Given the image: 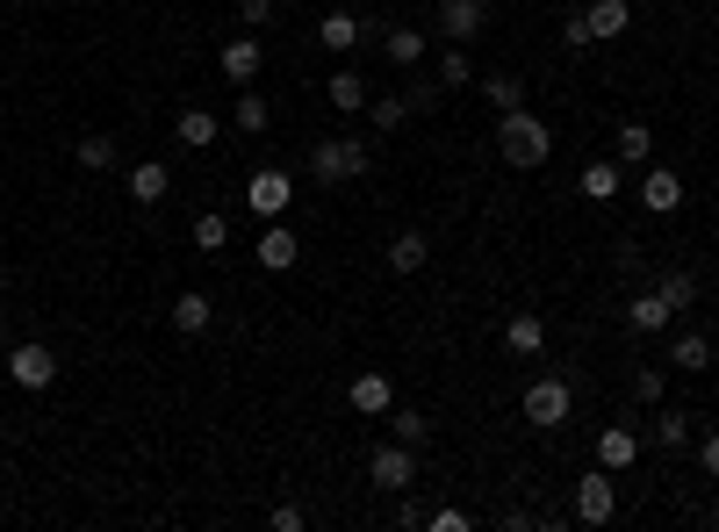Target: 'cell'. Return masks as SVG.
Masks as SVG:
<instances>
[{
  "instance_id": "484cf974",
  "label": "cell",
  "mask_w": 719,
  "mask_h": 532,
  "mask_svg": "<svg viewBox=\"0 0 719 532\" xmlns=\"http://www.w3.org/2000/svg\"><path fill=\"white\" fill-rule=\"evenodd\" d=\"M173 137H180L188 151H209V144H217V116H209V109H180Z\"/></svg>"
},
{
  "instance_id": "8992f818",
  "label": "cell",
  "mask_w": 719,
  "mask_h": 532,
  "mask_svg": "<svg viewBox=\"0 0 719 532\" xmlns=\"http://www.w3.org/2000/svg\"><path fill=\"white\" fill-rule=\"evenodd\" d=\"M288 202H296V180H288L281 165H259V173L244 180V209H252V217L281 223V217H288Z\"/></svg>"
},
{
  "instance_id": "7a4b0ae2",
  "label": "cell",
  "mask_w": 719,
  "mask_h": 532,
  "mask_svg": "<svg viewBox=\"0 0 719 532\" xmlns=\"http://www.w3.org/2000/svg\"><path fill=\"white\" fill-rule=\"evenodd\" d=\"M367 165H375V151L360 144V137H317L310 144V180L317 188H346V180H360Z\"/></svg>"
},
{
  "instance_id": "d6a6232c",
  "label": "cell",
  "mask_w": 719,
  "mask_h": 532,
  "mask_svg": "<svg viewBox=\"0 0 719 532\" xmlns=\"http://www.w3.org/2000/svg\"><path fill=\"white\" fill-rule=\"evenodd\" d=\"M223 245H231V217H217V209L194 217V252H223Z\"/></svg>"
},
{
  "instance_id": "d6986e66",
  "label": "cell",
  "mask_w": 719,
  "mask_h": 532,
  "mask_svg": "<svg viewBox=\"0 0 719 532\" xmlns=\"http://www.w3.org/2000/svg\"><path fill=\"white\" fill-rule=\"evenodd\" d=\"M324 94H331V109H339V116H360V109H367V80H360L353 66H339V72H331V80H324Z\"/></svg>"
},
{
  "instance_id": "f35d334b",
  "label": "cell",
  "mask_w": 719,
  "mask_h": 532,
  "mask_svg": "<svg viewBox=\"0 0 719 532\" xmlns=\"http://www.w3.org/2000/svg\"><path fill=\"white\" fill-rule=\"evenodd\" d=\"M267 525H273V532H302V504H273Z\"/></svg>"
},
{
  "instance_id": "74e56055",
  "label": "cell",
  "mask_w": 719,
  "mask_h": 532,
  "mask_svg": "<svg viewBox=\"0 0 719 532\" xmlns=\"http://www.w3.org/2000/svg\"><path fill=\"white\" fill-rule=\"evenodd\" d=\"M425 525H432V532H468V511L439 504V511H425Z\"/></svg>"
},
{
  "instance_id": "4dcf8cb0",
  "label": "cell",
  "mask_w": 719,
  "mask_h": 532,
  "mask_svg": "<svg viewBox=\"0 0 719 532\" xmlns=\"http://www.w3.org/2000/svg\"><path fill=\"white\" fill-rule=\"evenodd\" d=\"M482 94H489V109H526V80H518V72H489L482 80Z\"/></svg>"
},
{
  "instance_id": "ffe728a7",
  "label": "cell",
  "mask_w": 719,
  "mask_h": 532,
  "mask_svg": "<svg viewBox=\"0 0 719 532\" xmlns=\"http://www.w3.org/2000/svg\"><path fill=\"white\" fill-rule=\"evenodd\" d=\"M633 461H640V439L626 432V424L598 432V468H611V475H619V468H633Z\"/></svg>"
},
{
  "instance_id": "7402d4cb",
  "label": "cell",
  "mask_w": 719,
  "mask_h": 532,
  "mask_svg": "<svg viewBox=\"0 0 719 532\" xmlns=\"http://www.w3.org/2000/svg\"><path fill=\"white\" fill-rule=\"evenodd\" d=\"M231 123H238V137H259L273 123V101L267 94H252V87H238V109H231Z\"/></svg>"
},
{
  "instance_id": "ab89813d",
  "label": "cell",
  "mask_w": 719,
  "mask_h": 532,
  "mask_svg": "<svg viewBox=\"0 0 719 532\" xmlns=\"http://www.w3.org/2000/svg\"><path fill=\"white\" fill-rule=\"evenodd\" d=\"M691 446H698V468H706V475L719 482V432H706V439H691Z\"/></svg>"
},
{
  "instance_id": "d590c367",
  "label": "cell",
  "mask_w": 719,
  "mask_h": 532,
  "mask_svg": "<svg viewBox=\"0 0 719 532\" xmlns=\"http://www.w3.org/2000/svg\"><path fill=\"white\" fill-rule=\"evenodd\" d=\"M633 397H640V403L655 410V403L669 397V374H662V368H640V374H633Z\"/></svg>"
},
{
  "instance_id": "7bdbcfd3",
  "label": "cell",
  "mask_w": 719,
  "mask_h": 532,
  "mask_svg": "<svg viewBox=\"0 0 719 532\" xmlns=\"http://www.w3.org/2000/svg\"><path fill=\"white\" fill-rule=\"evenodd\" d=\"M712 374H719V360H712Z\"/></svg>"
},
{
  "instance_id": "e0dca14e",
  "label": "cell",
  "mask_w": 719,
  "mask_h": 532,
  "mask_svg": "<svg viewBox=\"0 0 719 532\" xmlns=\"http://www.w3.org/2000/svg\"><path fill=\"white\" fill-rule=\"evenodd\" d=\"M503 345H511L518 360H532V353L547 345V317H540V310H518L511 324H503Z\"/></svg>"
},
{
  "instance_id": "4316f807",
  "label": "cell",
  "mask_w": 719,
  "mask_h": 532,
  "mask_svg": "<svg viewBox=\"0 0 719 532\" xmlns=\"http://www.w3.org/2000/svg\"><path fill=\"white\" fill-rule=\"evenodd\" d=\"M425 260H432V245H425L418 231L389 238V273H425Z\"/></svg>"
},
{
  "instance_id": "2e32d148",
  "label": "cell",
  "mask_w": 719,
  "mask_h": 532,
  "mask_svg": "<svg viewBox=\"0 0 719 532\" xmlns=\"http://www.w3.org/2000/svg\"><path fill=\"white\" fill-rule=\"evenodd\" d=\"M209 317H217V302H209L202 288L173 295V331H180V339H202V331H209Z\"/></svg>"
},
{
  "instance_id": "3957f363",
  "label": "cell",
  "mask_w": 719,
  "mask_h": 532,
  "mask_svg": "<svg viewBox=\"0 0 719 532\" xmlns=\"http://www.w3.org/2000/svg\"><path fill=\"white\" fill-rule=\"evenodd\" d=\"M626 29H633V8H626V0H590V8H576L569 22H561V43H569V51H590V43L626 37Z\"/></svg>"
},
{
  "instance_id": "6da1fadb",
  "label": "cell",
  "mask_w": 719,
  "mask_h": 532,
  "mask_svg": "<svg viewBox=\"0 0 719 532\" xmlns=\"http://www.w3.org/2000/svg\"><path fill=\"white\" fill-rule=\"evenodd\" d=\"M497 151L518 165V173H540V165L555 159V130H547L532 109H503L497 116Z\"/></svg>"
},
{
  "instance_id": "8fae6325",
  "label": "cell",
  "mask_w": 719,
  "mask_h": 532,
  "mask_svg": "<svg viewBox=\"0 0 719 532\" xmlns=\"http://www.w3.org/2000/svg\"><path fill=\"white\" fill-rule=\"evenodd\" d=\"M346 403H353L360 418H389V410H396V382H389L381 368H360L353 389H346Z\"/></svg>"
},
{
  "instance_id": "d4e9b609",
  "label": "cell",
  "mask_w": 719,
  "mask_h": 532,
  "mask_svg": "<svg viewBox=\"0 0 719 532\" xmlns=\"http://www.w3.org/2000/svg\"><path fill=\"white\" fill-rule=\"evenodd\" d=\"M619 173H626L619 159H590V165H583V180H576V188H583L590 202H611V194H619Z\"/></svg>"
},
{
  "instance_id": "f546056e",
  "label": "cell",
  "mask_w": 719,
  "mask_h": 532,
  "mask_svg": "<svg viewBox=\"0 0 719 532\" xmlns=\"http://www.w3.org/2000/svg\"><path fill=\"white\" fill-rule=\"evenodd\" d=\"M72 159H80L87 173H109V165H116V137L109 130H87L80 144H72Z\"/></svg>"
},
{
  "instance_id": "ee69618b",
  "label": "cell",
  "mask_w": 719,
  "mask_h": 532,
  "mask_svg": "<svg viewBox=\"0 0 719 532\" xmlns=\"http://www.w3.org/2000/svg\"><path fill=\"white\" fill-rule=\"evenodd\" d=\"M712 525H719V511H712Z\"/></svg>"
},
{
  "instance_id": "5b68a950",
  "label": "cell",
  "mask_w": 719,
  "mask_h": 532,
  "mask_svg": "<svg viewBox=\"0 0 719 532\" xmlns=\"http://www.w3.org/2000/svg\"><path fill=\"white\" fill-rule=\"evenodd\" d=\"M367 482H375V490H389V496H403L410 482H418V446H403V439L375 446V453H367Z\"/></svg>"
},
{
  "instance_id": "52a82bcc",
  "label": "cell",
  "mask_w": 719,
  "mask_h": 532,
  "mask_svg": "<svg viewBox=\"0 0 719 532\" xmlns=\"http://www.w3.org/2000/svg\"><path fill=\"white\" fill-rule=\"evenodd\" d=\"M576 519H583V525H611V519H619V490H611V468H590V475L576 482Z\"/></svg>"
},
{
  "instance_id": "603a6c76",
  "label": "cell",
  "mask_w": 719,
  "mask_h": 532,
  "mask_svg": "<svg viewBox=\"0 0 719 532\" xmlns=\"http://www.w3.org/2000/svg\"><path fill=\"white\" fill-rule=\"evenodd\" d=\"M691 424H698L691 410H677V403H655V439H662V446H691V439H698Z\"/></svg>"
},
{
  "instance_id": "60d3db41",
  "label": "cell",
  "mask_w": 719,
  "mask_h": 532,
  "mask_svg": "<svg viewBox=\"0 0 719 532\" xmlns=\"http://www.w3.org/2000/svg\"><path fill=\"white\" fill-rule=\"evenodd\" d=\"M238 14H244V29H252V22H267V14H273V0H244Z\"/></svg>"
},
{
  "instance_id": "7c38bea8",
  "label": "cell",
  "mask_w": 719,
  "mask_h": 532,
  "mask_svg": "<svg viewBox=\"0 0 719 532\" xmlns=\"http://www.w3.org/2000/svg\"><path fill=\"white\" fill-rule=\"evenodd\" d=\"M217 66H223V80L252 87V80H259V66H267V51H259V43H252V29H244V37H231V43L217 51Z\"/></svg>"
},
{
  "instance_id": "5bb4252c",
  "label": "cell",
  "mask_w": 719,
  "mask_h": 532,
  "mask_svg": "<svg viewBox=\"0 0 719 532\" xmlns=\"http://www.w3.org/2000/svg\"><path fill=\"white\" fill-rule=\"evenodd\" d=\"M669 317H677V310H669V302H662V288H640V295L626 302V324H633L640 339H655V331H669Z\"/></svg>"
},
{
  "instance_id": "277c9868",
  "label": "cell",
  "mask_w": 719,
  "mask_h": 532,
  "mask_svg": "<svg viewBox=\"0 0 719 532\" xmlns=\"http://www.w3.org/2000/svg\"><path fill=\"white\" fill-rule=\"evenodd\" d=\"M518 410H526V424H532V432H555V424H569L576 389L561 382V374H532V382H526V403H518Z\"/></svg>"
},
{
  "instance_id": "9c48e42d",
  "label": "cell",
  "mask_w": 719,
  "mask_h": 532,
  "mask_svg": "<svg viewBox=\"0 0 719 532\" xmlns=\"http://www.w3.org/2000/svg\"><path fill=\"white\" fill-rule=\"evenodd\" d=\"M640 209H648V217H677L683 209V180L669 173V165H640Z\"/></svg>"
},
{
  "instance_id": "f1b7e54d",
  "label": "cell",
  "mask_w": 719,
  "mask_h": 532,
  "mask_svg": "<svg viewBox=\"0 0 719 532\" xmlns=\"http://www.w3.org/2000/svg\"><path fill=\"white\" fill-rule=\"evenodd\" d=\"M669 360H677V368H691V374H706V368H712L706 331H677V339H669Z\"/></svg>"
},
{
  "instance_id": "83f0119b",
  "label": "cell",
  "mask_w": 719,
  "mask_h": 532,
  "mask_svg": "<svg viewBox=\"0 0 719 532\" xmlns=\"http://www.w3.org/2000/svg\"><path fill=\"white\" fill-rule=\"evenodd\" d=\"M453 87H476V66H468V43H447V51H439V94H453Z\"/></svg>"
},
{
  "instance_id": "1f68e13d",
  "label": "cell",
  "mask_w": 719,
  "mask_h": 532,
  "mask_svg": "<svg viewBox=\"0 0 719 532\" xmlns=\"http://www.w3.org/2000/svg\"><path fill=\"white\" fill-rule=\"evenodd\" d=\"M655 288H662V302H669V310H691V302H698V273H683V267H669Z\"/></svg>"
},
{
  "instance_id": "4fadbf2b",
  "label": "cell",
  "mask_w": 719,
  "mask_h": 532,
  "mask_svg": "<svg viewBox=\"0 0 719 532\" xmlns=\"http://www.w3.org/2000/svg\"><path fill=\"white\" fill-rule=\"evenodd\" d=\"M252 260L267 267V273H288V267L302 260V238L288 231V223H267V238H259V252H252Z\"/></svg>"
},
{
  "instance_id": "ac0fdd59",
  "label": "cell",
  "mask_w": 719,
  "mask_h": 532,
  "mask_svg": "<svg viewBox=\"0 0 719 532\" xmlns=\"http://www.w3.org/2000/svg\"><path fill=\"white\" fill-rule=\"evenodd\" d=\"M381 51H389V66H403V72L425 66V29L418 22H396L389 37H381Z\"/></svg>"
},
{
  "instance_id": "44dd1931",
  "label": "cell",
  "mask_w": 719,
  "mask_h": 532,
  "mask_svg": "<svg viewBox=\"0 0 719 532\" xmlns=\"http://www.w3.org/2000/svg\"><path fill=\"white\" fill-rule=\"evenodd\" d=\"M648 151H655L648 123H619V130H611V159H619V165H648Z\"/></svg>"
},
{
  "instance_id": "ba28073f",
  "label": "cell",
  "mask_w": 719,
  "mask_h": 532,
  "mask_svg": "<svg viewBox=\"0 0 719 532\" xmlns=\"http://www.w3.org/2000/svg\"><path fill=\"white\" fill-rule=\"evenodd\" d=\"M8 382L14 389H51L58 382V353H51V345H37V339L14 345V353H8Z\"/></svg>"
},
{
  "instance_id": "cb8c5ba5",
  "label": "cell",
  "mask_w": 719,
  "mask_h": 532,
  "mask_svg": "<svg viewBox=\"0 0 719 532\" xmlns=\"http://www.w3.org/2000/svg\"><path fill=\"white\" fill-rule=\"evenodd\" d=\"M360 29H367V22H360V14H353V8H331V14H324V22H317V37H324V43H331V51H353V43H360Z\"/></svg>"
},
{
  "instance_id": "b9f144b4",
  "label": "cell",
  "mask_w": 719,
  "mask_h": 532,
  "mask_svg": "<svg viewBox=\"0 0 719 532\" xmlns=\"http://www.w3.org/2000/svg\"><path fill=\"white\" fill-rule=\"evenodd\" d=\"M8 281H14V273H8V260H0V295H8Z\"/></svg>"
},
{
  "instance_id": "836d02e7",
  "label": "cell",
  "mask_w": 719,
  "mask_h": 532,
  "mask_svg": "<svg viewBox=\"0 0 719 532\" xmlns=\"http://www.w3.org/2000/svg\"><path fill=\"white\" fill-rule=\"evenodd\" d=\"M389 439H403V446L425 453V439H432V424L418 418V410H389Z\"/></svg>"
},
{
  "instance_id": "30bf717a",
  "label": "cell",
  "mask_w": 719,
  "mask_h": 532,
  "mask_svg": "<svg viewBox=\"0 0 719 532\" xmlns=\"http://www.w3.org/2000/svg\"><path fill=\"white\" fill-rule=\"evenodd\" d=\"M489 29V0H439V37L447 43H476Z\"/></svg>"
},
{
  "instance_id": "8d00e7d4",
  "label": "cell",
  "mask_w": 719,
  "mask_h": 532,
  "mask_svg": "<svg viewBox=\"0 0 719 532\" xmlns=\"http://www.w3.org/2000/svg\"><path fill=\"white\" fill-rule=\"evenodd\" d=\"M403 101H410V116H425V109L439 101V80H410V87H403Z\"/></svg>"
},
{
  "instance_id": "9a60e30c",
  "label": "cell",
  "mask_w": 719,
  "mask_h": 532,
  "mask_svg": "<svg viewBox=\"0 0 719 532\" xmlns=\"http://www.w3.org/2000/svg\"><path fill=\"white\" fill-rule=\"evenodd\" d=\"M166 188H173V173H166V159H137V165H130V202L159 209V202H166Z\"/></svg>"
},
{
  "instance_id": "e575fe53",
  "label": "cell",
  "mask_w": 719,
  "mask_h": 532,
  "mask_svg": "<svg viewBox=\"0 0 719 532\" xmlns=\"http://www.w3.org/2000/svg\"><path fill=\"white\" fill-rule=\"evenodd\" d=\"M367 116H375V130H403L410 123V101L403 94H381V101H367Z\"/></svg>"
}]
</instances>
